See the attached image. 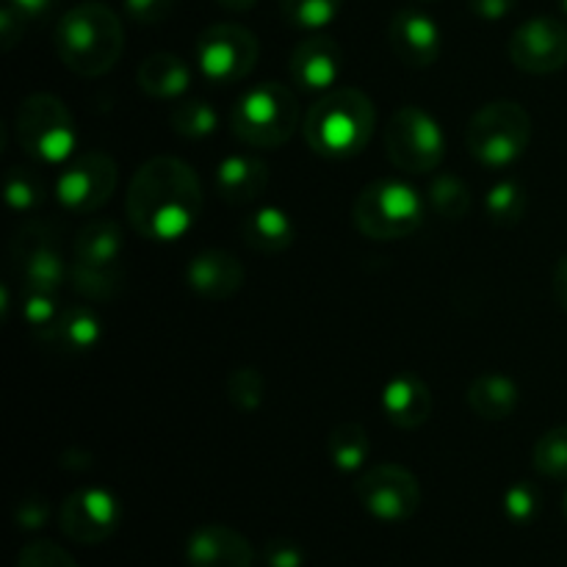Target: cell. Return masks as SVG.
<instances>
[{"label": "cell", "instance_id": "cell-8", "mask_svg": "<svg viewBox=\"0 0 567 567\" xmlns=\"http://www.w3.org/2000/svg\"><path fill=\"white\" fill-rule=\"evenodd\" d=\"M385 153L396 169L410 175H430L446 155L441 122L421 105H402L388 120Z\"/></svg>", "mask_w": 567, "mask_h": 567}, {"label": "cell", "instance_id": "cell-45", "mask_svg": "<svg viewBox=\"0 0 567 567\" xmlns=\"http://www.w3.org/2000/svg\"><path fill=\"white\" fill-rule=\"evenodd\" d=\"M216 3L227 11H249L258 0H216Z\"/></svg>", "mask_w": 567, "mask_h": 567}, {"label": "cell", "instance_id": "cell-1", "mask_svg": "<svg viewBox=\"0 0 567 567\" xmlns=\"http://www.w3.org/2000/svg\"><path fill=\"white\" fill-rule=\"evenodd\" d=\"M125 214L133 230L147 241H177L199 221L203 183L177 155H155L133 175Z\"/></svg>", "mask_w": 567, "mask_h": 567}, {"label": "cell", "instance_id": "cell-4", "mask_svg": "<svg viewBox=\"0 0 567 567\" xmlns=\"http://www.w3.org/2000/svg\"><path fill=\"white\" fill-rule=\"evenodd\" d=\"M299 127V100L286 83L264 81L249 86L230 111V131L255 150H277Z\"/></svg>", "mask_w": 567, "mask_h": 567}, {"label": "cell", "instance_id": "cell-22", "mask_svg": "<svg viewBox=\"0 0 567 567\" xmlns=\"http://www.w3.org/2000/svg\"><path fill=\"white\" fill-rule=\"evenodd\" d=\"M241 236L249 249L260 255H280L293 244V219L280 205H260L241 221Z\"/></svg>", "mask_w": 567, "mask_h": 567}, {"label": "cell", "instance_id": "cell-27", "mask_svg": "<svg viewBox=\"0 0 567 567\" xmlns=\"http://www.w3.org/2000/svg\"><path fill=\"white\" fill-rule=\"evenodd\" d=\"M485 210L487 219L498 227H515L529 210V194H526L524 183L504 177V181L493 183L491 192L485 194Z\"/></svg>", "mask_w": 567, "mask_h": 567}, {"label": "cell", "instance_id": "cell-41", "mask_svg": "<svg viewBox=\"0 0 567 567\" xmlns=\"http://www.w3.org/2000/svg\"><path fill=\"white\" fill-rule=\"evenodd\" d=\"M515 6H518V0H468V9L487 22L504 20Z\"/></svg>", "mask_w": 567, "mask_h": 567}, {"label": "cell", "instance_id": "cell-11", "mask_svg": "<svg viewBox=\"0 0 567 567\" xmlns=\"http://www.w3.org/2000/svg\"><path fill=\"white\" fill-rule=\"evenodd\" d=\"M354 496L371 518L382 524L410 520L421 507V485L410 468L399 463L371 465L354 482Z\"/></svg>", "mask_w": 567, "mask_h": 567}, {"label": "cell", "instance_id": "cell-47", "mask_svg": "<svg viewBox=\"0 0 567 567\" xmlns=\"http://www.w3.org/2000/svg\"><path fill=\"white\" fill-rule=\"evenodd\" d=\"M563 11L567 14V0H563Z\"/></svg>", "mask_w": 567, "mask_h": 567}, {"label": "cell", "instance_id": "cell-17", "mask_svg": "<svg viewBox=\"0 0 567 567\" xmlns=\"http://www.w3.org/2000/svg\"><path fill=\"white\" fill-rule=\"evenodd\" d=\"M244 280H247V269L227 249H203L186 266L188 288L208 302H225L236 297Z\"/></svg>", "mask_w": 567, "mask_h": 567}, {"label": "cell", "instance_id": "cell-23", "mask_svg": "<svg viewBox=\"0 0 567 567\" xmlns=\"http://www.w3.org/2000/svg\"><path fill=\"white\" fill-rule=\"evenodd\" d=\"M138 89L155 100H177L192 86V70L175 53H153L138 64Z\"/></svg>", "mask_w": 567, "mask_h": 567}, {"label": "cell", "instance_id": "cell-15", "mask_svg": "<svg viewBox=\"0 0 567 567\" xmlns=\"http://www.w3.org/2000/svg\"><path fill=\"white\" fill-rule=\"evenodd\" d=\"M343 70V50L327 33H310L308 39L291 50L288 59V72L291 81L305 92H330L336 89L332 83L338 81Z\"/></svg>", "mask_w": 567, "mask_h": 567}, {"label": "cell", "instance_id": "cell-38", "mask_svg": "<svg viewBox=\"0 0 567 567\" xmlns=\"http://www.w3.org/2000/svg\"><path fill=\"white\" fill-rule=\"evenodd\" d=\"M175 11V0H125V14L136 25H158Z\"/></svg>", "mask_w": 567, "mask_h": 567}, {"label": "cell", "instance_id": "cell-6", "mask_svg": "<svg viewBox=\"0 0 567 567\" xmlns=\"http://www.w3.org/2000/svg\"><path fill=\"white\" fill-rule=\"evenodd\" d=\"M352 221L371 241H399L424 221V199L419 188L399 177H380L358 194Z\"/></svg>", "mask_w": 567, "mask_h": 567}, {"label": "cell", "instance_id": "cell-24", "mask_svg": "<svg viewBox=\"0 0 567 567\" xmlns=\"http://www.w3.org/2000/svg\"><path fill=\"white\" fill-rule=\"evenodd\" d=\"M518 385L515 380H509L507 374H498V371H487L480 374L468 385L465 393V402H468L471 413L480 415L482 421H504L515 413L518 408Z\"/></svg>", "mask_w": 567, "mask_h": 567}, {"label": "cell", "instance_id": "cell-18", "mask_svg": "<svg viewBox=\"0 0 567 567\" xmlns=\"http://www.w3.org/2000/svg\"><path fill=\"white\" fill-rule=\"evenodd\" d=\"M186 559L192 567H255V548L241 532L208 524L192 532Z\"/></svg>", "mask_w": 567, "mask_h": 567}, {"label": "cell", "instance_id": "cell-30", "mask_svg": "<svg viewBox=\"0 0 567 567\" xmlns=\"http://www.w3.org/2000/svg\"><path fill=\"white\" fill-rule=\"evenodd\" d=\"M430 203L437 216H443L449 221H457L463 216H468L474 197H471V186L463 177L452 175V172H443V175H437L432 181Z\"/></svg>", "mask_w": 567, "mask_h": 567}, {"label": "cell", "instance_id": "cell-3", "mask_svg": "<svg viewBox=\"0 0 567 567\" xmlns=\"http://www.w3.org/2000/svg\"><path fill=\"white\" fill-rule=\"evenodd\" d=\"M125 50V28L105 3H78L55 25V53L61 64L83 78L114 70Z\"/></svg>", "mask_w": 567, "mask_h": 567}, {"label": "cell", "instance_id": "cell-7", "mask_svg": "<svg viewBox=\"0 0 567 567\" xmlns=\"http://www.w3.org/2000/svg\"><path fill=\"white\" fill-rule=\"evenodd\" d=\"M17 144L28 158L44 166L66 164L75 155V116L61 97L37 92L20 103L14 114Z\"/></svg>", "mask_w": 567, "mask_h": 567}, {"label": "cell", "instance_id": "cell-20", "mask_svg": "<svg viewBox=\"0 0 567 567\" xmlns=\"http://www.w3.org/2000/svg\"><path fill=\"white\" fill-rule=\"evenodd\" d=\"M271 172L258 155L233 153L216 166V192L230 205H249L260 199L269 188Z\"/></svg>", "mask_w": 567, "mask_h": 567}, {"label": "cell", "instance_id": "cell-39", "mask_svg": "<svg viewBox=\"0 0 567 567\" xmlns=\"http://www.w3.org/2000/svg\"><path fill=\"white\" fill-rule=\"evenodd\" d=\"M264 559L269 567H302L305 565L302 548H299L293 540H288V537H275V540L266 543Z\"/></svg>", "mask_w": 567, "mask_h": 567}, {"label": "cell", "instance_id": "cell-5", "mask_svg": "<svg viewBox=\"0 0 567 567\" xmlns=\"http://www.w3.org/2000/svg\"><path fill=\"white\" fill-rule=\"evenodd\" d=\"M465 144L476 164L507 169L532 144V116L518 100H493L471 116Z\"/></svg>", "mask_w": 567, "mask_h": 567}, {"label": "cell", "instance_id": "cell-42", "mask_svg": "<svg viewBox=\"0 0 567 567\" xmlns=\"http://www.w3.org/2000/svg\"><path fill=\"white\" fill-rule=\"evenodd\" d=\"M22 31H25V20H22V17L17 14V11L11 9L9 3H6L3 11H0V33H3V50L14 48L17 39L22 37Z\"/></svg>", "mask_w": 567, "mask_h": 567}, {"label": "cell", "instance_id": "cell-33", "mask_svg": "<svg viewBox=\"0 0 567 567\" xmlns=\"http://www.w3.org/2000/svg\"><path fill=\"white\" fill-rule=\"evenodd\" d=\"M70 282L89 302H111L122 291V269H92L70 264Z\"/></svg>", "mask_w": 567, "mask_h": 567}, {"label": "cell", "instance_id": "cell-29", "mask_svg": "<svg viewBox=\"0 0 567 567\" xmlns=\"http://www.w3.org/2000/svg\"><path fill=\"white\" fill-rule=\"evenodd\" d=\"M48 199V183L31 166H11L6 175V203L17 214H31Z\"/></svg>", "mask_w": 567, "mask_h": 567}, {"label": "cell", "instance_id": "cell-19", "mask_svg": "<svg viewBox=\"0 0 567 567\" xmlns=\"http://www.w3.org/2000/svg\"><path fill=\"white\" fill-rule=\"evenodd\" d=\"M382 415L391 421L396 430H419L430 421L432 415V391L419 374H402L391 377L382 388Z\"/></svg>", "mask_w": 567, "mask_h": 567}, {"label": "cell", "instance_id": "cell-26", "mask_svg": "<svg viewBox=\"0 0 567 567\" xmlns=\"http://www.w3.org/2000/svg\"><path fill=\"white\" fill-rule=\"evenodd\" d=\"M327 454L341 474L363 468L371 457V437L365 426L360 421H341L327 437Z\"/></svg>", "mask_w": 567, "mask_h": 567}, {"label": "cell", "instance_id": "cell-12", "mask_svg": "<svg viewBox=\"0 0 567 567\" xmlns=\"http://www.w3.org/2000/svg\"><path fill=\"white\" fill-rule=\"evenodd\" d=\"M11 264L25 291L59 293L70 280V266L61 255L59 238L42 221L22 227L11 241Z\"/></svg>", "mask_w": 567, "mask_h": 567}, {"label": "cell", "instance_id": "cell-31", "mask_svg": "<svg viewBox=\"0 0 567 567\" xmlns=\"http://www.w3.org/2000/svg\"><path fill=\"white\" fill-rule=\"evenodd\" d=\"M341 6L343 0H280V11L288 25L310 33H319L321 28L336 22Z\"/></svg>", "mask_w": 567, "mask_h": 567}, {"label": "cell", "instance_id": "cell-21", "mask_svg": "<svg viewBox=\"0 0 567 567\" xmlns=\"http://www.w3.org/2000/svg\"><path fill=\"white\" fill-rule=\"evenodd\" d=\"M125 236L114 219H92L81 227L72 244V264L92 269H122Z\"/></svg>", "mask_w": 567, "mask_h": 567}, {"label": "cell", "instance_id": "cell-2", "mask_svg": "<svg viewBox=\"0 0 567 567\" xmlns=\"http://www.w3.org/2000/svg\"><path fill=\"white\" fill-rule=\"evenodd\" d=\"M377 127V109L365 92L336 86L321 94L305 114V144L321 158H352L369 147Z\"/></svg>", "mask_w": 567, "mask_h": 567}, {"label": "cell", "instance_id": "cell-35", "mask_svg": "<svg viewBox=\"0 0 567 567\" xmlns=\"http://www.w3.org/2000/svg\"><path fill=\"white\" fill-rule=\"evenodd\" d=\"M172 127L186 138H208L216 133L219 114L208 100H183L169 114Z\"/></svg>", "mask_w": 567, "mask_h": 567}, {"label": "cell", "instance_id": "cell-32", "mask_svg": "<svg viewBox=\"0 0 567 567\" xmlns=\"http://www.w3.org/2000/svg\"><path fill=\"white\" fill-rule=\"evenodd\" d=\"M532 465L546 480L567 482V424L554 426L537 437L532 449Z\"/></svg>", "mask_w": 567, "mask_h": 567}, {"label": "cell", "instance_id": "cell-43", "mask_svg": "<svg viewBox=\"0 0 567 567\" xmlns=\"http://www.w3.org/2000/svg\"><path fill=\"white\" fill-rule=\"evenodd\" d=\"M6 3H9L11 9L28 22V20H42V17H48L50 11H53L55 0H6Z\"/></svg>", "mask_w": 567, "mask_h": 567}, {"label": "cell", "instance_id": "cell-40", "mask_svg": "<svg viewBox=\"0 0 567 567\" xmlns=\"http://www.w3.org/2000/svg\"><path fill=\"white\" fill-rule=\"evenodd\" d=\"M48 502L31 496L25 502H20V507H17V524H20V529H39L48 520Z\"/></svg>", "mask_w": 567, "mask_h": 567}, {"label": "cell", "instance_id": "cell-13", "mask_svg": "<svg viewBox=\"0 0 567 567\" xmlns=\"http://www.w3.org/2000/svg\"><path fill=\"white\" fill-rule=\"evenodd\" d=\"M120 520V498L97 485L72 491L59 509V529L70 540L83 543V546H97V543L109 540Z\"/></svg>", "mask_w": 567, "mask_h": 567}, {"label": "cell", "instance_id": "cell-14", "mask_svg": "<svg viewBox=\"0 0 567 567\" xmlns=\"http://www.w3.org/2000/svg\"><path fill=\"white\" fill-rule=\"evenodd\" d=\"M509 59L520 72L551 75L567 64V25L557 17H532L509 37Z\"/></svg>", "mask_w": 567, "mask_h": 567}, {"label": "cell", "instance_id": "cell-10", "mask_svg": "<svg viewBox=\"0 0 567 567\" xmlns=\"http://www.w3.org/2000/svg\"><path fill=\"white\" fill-rule=\"evenodd\" d=\"M116 161L103 150H83L61 166L55 177V199L72 214H94L111 199L116 188Z\"/></svg>", "mask_w": 567, "mask_h": 567}, {"label": "cell", "instance_id": "cell-36", "mask_svg": "<svg viewBox=\"0 0 567 567\" xmlns=\"http://www.w3.org/2000/svg\"><path fill=\"white\" fill-rule=\"evenodd\" d=\"M540 513V491L529 482H515L504 493V515L515 524H529Z\"/></svg>", "mask_w": 567, "mask_h": 567}, {"label": "cell", "instance_id": "cell-44", "mask_svg": "<svg viewBox=\"0 0 567 567\" xmlns=\"http://www.w3.org/2000/svg\"><path fill=\"white\" fill-rule=\"evenodd\" d=\"M551 288H554V299H557L559 308L567 313V255H563V258L557 260V266H554Z\"/></svg>", "mask_w": 567, "mask_h": 567}, {"label": "cell", "instance_id": "cell-9", "mask_svg": "<svg viewBox=\"0 0 567 567\" xmlns=\"http://www.w3.org/2000/svg\"><path fill=\"white\" fill-rule=\"evenodd\" d=\"M194 55H197L199 75L205 81L216 86H230L252 75L258 66L260 44L249 28L238 22H216L199 33Z\"/></svg>", "mask_w": 567, "mask_h": 567}, {"label": "cell", "instance_id": "cell-25", "mask_svg": "<svg viewBox=\"0 0 567 567\" xmlns=\"http://www.w3.org/2000/svg\"><path fill=\"white\" fill-rule=\"evenodd\" d=\"M100 341H103V321L94 313V308H89V305H70V308H64L53 347L64 349L70 354H83L92 352Z\"/></svg>", "mask_w": 567, "mask_h": 567}, {"label": "cell", "instance_id": "cell-46", "mask_svg": "<svg viewBox=\"0 0 567 567\" xmlns=\"http://www.w3.org/2000/svg\"><path fill=\"white\" fill-rule=\"evenodd\" d=\"M563 513H565V518H567V491H565V498H563Z\"/></svg>", "mask_w": 567, "mask_h": 567}, {"label": "cell", "instance_id": "cell-28", "mask_svg": "<svg viewBox=\"0 0 567 567\" xmlns=\"http://www.w3.org/2000/svg\"><path fill=\"white\" fill-rule=\"evenodd\" d=\"M22 321L28 324L31 336L37 338L39 343H48L53 347L55 330H59V321L64 308L59 305L55 293L50 291H25V299H22Z\"/></svg>", "mask_w": 567, "mask_h": 567}, {"label": "cell", "instance_id": "cell-16", "mask_svg": "<svg viewBox=\"0 0 567 567\" xmlns=\"http://www.w3.org/2000/svg\"><path fill=\"white\" fill-rule=\"evenodd\" d=\"M388 39L408 66H432L443 50L441 25L426 11L402 9L388 25Z\"/></svg>", "mask_w": 567, "mask_h": 567}, {"label": "cell", "instance_id": "cell-34", "mask_svg": "<svg viewBox=\"0 0 567 567\" xmlns=\"http://www.w3.org/2000/svg\"><path fill=\"white\" fill-rule=\"evenodd\" d=\"M227 399L238 413H255L266 402V377L255 365H238L227 374Z\"/></svg>", "mask_w": 567, "mask_h": 567}, {"label": "cell", "instance_id": "cell-37", "mask_svg": "<svg viewBox=\"0 0 567 567\" xmlns=\"http://www.w3.org/2000/svg\"><path fill=\"white\" fill-rule=\"evenodd\" d=\"M17 567H78L72 554L50 540H33L17 557Z\"/></svg>", "mask_w": 567, "mask_h": 567}]
</instances>
